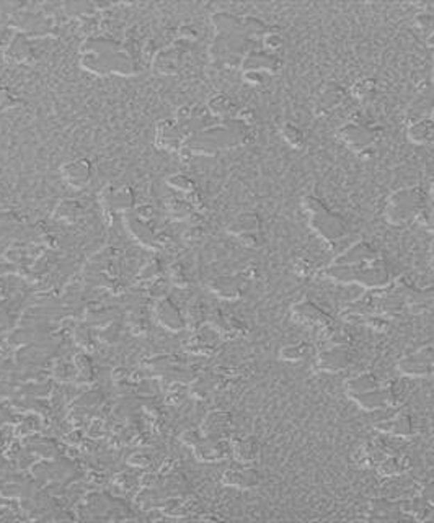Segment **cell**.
<instances>
[{"instance_id":"1","label":"cell","mask_w":434,"mask_h":523,"mask_svg":"<svg viewBox=\"0 0 434 523\" xmlns=\"http://www.w3.org/2000/svg\"><path fill=\"white\" fill-rule=\"evenodd\" d=\"M80 65L90 74L138 75L143 70L139 46L134 41L120 43L108 36H88L80 46Z\"/></svg>"},{"instance_id":"2","label":"cell","mask_w":434,"mask_h":523,"mask_svg":"<svg viewBox=\"0 0 434 523\" xmlns=\"http://www.w3.org/2000/svg\"><path fill=\"white\" fill-rule=\"evenodd\" d=\"M250 141V126L230 118L224 123L209 126L200 133L190 136L183 146L180 154L188 155H212L220 149L235 148L247 144Z\"/></svg>"},{"instance_id":"3","label":"cell","mask_w":434,"mask_h":523,"mask_svg":"<svg viewBox=\"0 0 434 523\" xmlns=\"http://www.w3.org/2000/svg\"><path fill=\"white\" fill-rule=\"evenodd\" d=\"M325 275L341 283H361L369 288H382L389 285L390 273L379 258L372 262L361 263V265H337L325 270Z\"/></svg>"},{"instance_id":"4","label":"cell","mask_w":434,"mask_h":523,"mask_svg":"<svg viewBox=\"0 0 434 523\" xmlns=\"http://www.w3.org/2000/svg\"><path fill=\"white\" fill-rule=\"evenodd\" d=\"M424 211V193L418 187L403 188L389 198L385 206V218L390 224H407L413 219H421Z\"/></svg>"},{"instance_id":"5","label":"cell","mask_w":434,"mask_h":523,"mask_svg":"<svg viewBox=\"0 0 434 523\" xmlns=\"http://www.w3.org/2000/svg\"><path fill=\"white\" fill-rule=\"evenodd\" d=\"M8 26L15 33H22L28 38H46L56 35L54 18L46 12L18 10L13 12L8 20Z\"/></svg>"},{"instance_id":"6","label":"cell","mask_w":434,"mask_h":523,"mask_svg":"<svg viewBox=\"0 0 434 523\" xmlns=\"http://www.w3.org/2000/svg\"><path fill=\"white\" fill-rule=\"evenodd\" d=\"M100 205L108 214H129L136 208V193L127 185H106L98 195Z\"/></svg>"},{"instance_id":"7","label":"cell","mask_w":434,"mask_h":523,"mask_svg":"<svg viewBox=\"0 0 434 523\" xmlns=\"http://www.w3.org/2000/svg\"><path fill=\"white\" fill-rule=\"evenodd\" d=\"M188 134L175 118H163L155 126V146L170 153H180Z\"/></svg>"},{"instance_id":"8","label":"cell","mask_w":434,"mask_h":523,"mask_svg":"<svg viewBox=\"0 0 434 523\" xmlns=\"http://www.w3.org/2000/svg\"><path fill=\"white\" fill-rule=\"evenodd\" d=\"M183 53H185V48H183L180 40L159 49L157 53H154L152 58L154 70L160 75H177L183 64Z\"/></svg>"},{"instance_id":"9","label":"cell","mask_w":434,"mask_h":523,"mask_svg":"<svg viewBox=\"0 0 434 523\" xmlns=\"http://www.w3.org/2000/svg\"><path fill=\"white\" fill-rule=\"evenodd\" d=\"M61 177L70 188L82 190L92 182L93 164L85 157H75L61 166Z\"/></svg>"},{"instance_id":"10","label":"cell","mask_w":434,"mask_h":523,"mask_svg":"<svg viewBox=\"0 0 434 523\" xmlns=\"http://www.w3.org/2000/svg\"><path fill=\"white\" fill-rule=\"evenodd\" d=\"M154 318L163 329L170 332H180L186 327L185 315L168 296L159 298L154 304Z\"/></svg>"},{"instance_id":"11","label":"cell","mask_w":434,"mask_h":523,"mask_svg":"<svg viewBox=\"0 0 434 523\" xmlns=\"http://www.w3.org/2000/svg\"><path fill=\"white\" fill-rule=\"evenodd\" d=\"M310 228L317 233L320 237L335 242V240L341 239L343 234L346 233V226L343 219L338 214L330 213L328 210H323L322 213L310 216Z\"/></svg>"},{"instance_id":"12","label":"cell","mask_w":434,"mask_h":523,"mask_svg":"<svg viewBox=\"0 0 434 523\" xmlns=\"http://www.w3.org/2000/svg\"><path fill=\"white\" fill-rule=\"evenodd\" d=\"M234 430L232 416L225 411H212L201 423V435L212 440H227Z\"/></svg>"},{"instance_id":"13","label":"cell","mask_w":434,"mask_h":523,"mask_svg":"<svg viewBox=\"0 0 434 523\" xmlns=\"http://www.w3.org/2000/svg\"><path fill=\"white\" fill-rule=\"evenodd\" d=\"M3 58L10 64H31L36 59V51L31 38L22 35V33H15L10 43L3 49Z\"/></svg>"},{"instance_id":"14","label":"cell","mask_w":434,"mask_h":523,"mask_svg":"<svg viewBox=\"0 0 434 523\" xmlns=\"http://www.w3.org/2000/svg\"><path fill=\"white\" fill-rule=\"evenodd\" d=\"M124 226L133 237L138 240L140 246L150 249V251H155L159 249V237L155 234V231L152 229V226L149 224V221L140 219L138 214H126L124 216Z\"/></svg>"},{"instance_id":"15","label":"cell","mask_w":434,"mask_h":523,"mask_svg":"<svg viewBox=\"0 0 434 523\" xmlns=\"http://www.w3.org/2000/svg\"><path fill=\"white\" fill-rule=\"evenodd\" d=\"M291 315L296 322L302 324V326H319L323 329L332 324V318L325 314L319 306L310 303V301H304V303L292 306Z\"/></svg>"},{"instance_id":"16","label":"cell","mask_w":434,"mask_h":523,"mask_svg":"<svg viewBox=\"0 0 434 523\" xmlns=\"http://www.w3.org/2000/svg\"><path fill=\"white\" fill-rule=\"evenodd\" d=\"M339 138H341L346 146L355 149L356 153L364 154L369 150V146L372 144V133L364 126L357 123H348L339 130Z\"/></svg>"},{"instance_id":"17","label":"cell","mask_w":434,"mask_h":523,"mask_svg":"<svg viewBox=\"0 0 434 523\" xmlns=\"http://www.w3.org/2000/svg\"><path fill=\"white\" fill-rule=\"evenodd\" d=\"M351 361L350 352L346 350L343 345H335L328 350L322 352L319 355L317 360V368L322 371H330V373H338L346 368Z\"/></svg>"},{"instance_id":"18","label":"cell","mask_w":434,"mask_h":523,"mask_svg":"<svg viewBox=\"0 0 434 523\" xmlns=\"http://www.w3.org/2000/svg\"><path fill=\"white\" fill-rule=\"evenodd\" d=\"M243 70H257V72L275 74L280 69V59L276 54L268 51H250L242 59Z\"/></svg>"},{"instance_id":"19","label":"cell","mask_w":434,"mask_h":523,"mask_svg":"<svg viewBox=\"0 0 434 523\" xmlns=\"http://www.w3.org/2000/svg\"><path fill=\"white\" fill-rule=\"evenodd\" d=\"M217 338H220V336L212 327H200L196 329V332L188 341L186 350L195 353V355H209V353L214 352Z\"/></svg>"},{"instance_id":"20","label":"cell","mask_w":434,"mask_h":523,"mask_svg":"<svg viewBox=\"0 0 434 523\" xmlns=\"http://www.w3.org/2000/svg\"><path fill=\"white\" fill-rule=\"evenodd\" d=\"M223 483L225 486L239 489H252L259 484V476L252 468H230L224 473Z\"/></svg>"},{"instance_id":"21","label":"cell","mask_w":434,"mask_h":523,"mask_svg":"<svg viewBox=\"0 0 434 523\" xmlns=\"http://www.w3.org/2000/svg\"><path fill=\"white\" fill-rule=\"evenodd\" d=\"M209 290L214 293L217 298L235 301L242 296V281L234 276H219L209 283Z\"/></svg>"},{"instance_id":"22","label":"cell","mask_w":434,"mask_h":523,"mask_svg":"<svg viewBox=\"0 0 434 523\" xmlns=\"http://www.w3.org/2000/svg\"><path fill=\"white\" fill-rule=\"evenodd\" d=\"M379 258L377 252L372 249L369 244L360 242L355 244L351 249H348V252H344L339 256L335 263L337 265H361V263L372 262Z\"/></svg>"},{"instance_id":"23","label":"cell","mask_w":434,"mask_h":523,"mask_svg":"<svg viewBox=\"0 0 434 523\" xmlns=\"http://www.w3.org/2000/svg\"><path fill=\"white\" fill-rule=\"evenodd\" d=\"M376 427H377V430L392 433V435H397V437H408V435H412L415 430L413 419L410 417L408 414H403V412H400L397 414V416H394L390 419H385L384 422L377 423Z\"/></svg>"},{"instance_id":"24","label":"cell","mask_w":434,"mask_h":523,"mask_svg":"<svg viewBox=\"0 0 434 523\" xmlns=\"http://www.w3.org/2000/svg\"><path fill=\"white\" fill-rule=\"evenodd\" d=\"M230 451H232L235 460L240 461L242 465H247L252 463V461H257L259 456V444L255 437H242L234 442V445L230 446Z\"/></svg>"},{"instance_id":"25","label":"cell","mask_w":434,"mask_h":523,"mask_svg":"<svg viewBox=\"0 0 434 523\" xmlns=\"http://www.w3.org/2000/svg\"><path fill=\"white\" fill-rule=\"evenodd\" d=\"M216 35H243V18L235 17L232 13L219 12L212 15Z\"/></svg>"},{"instance_id":"26","label":"cell","mask_w":434,"mask_h":523,"mask_svg":"<svg viewBox=\"0 0 434 523\" xmlns=\"http://www.w3.org/2000/svg\"><path fill=\"white\" fill-rule=\"evenodd\" d=\"M377 388H380L379 380L372 373H361L344 384V389H346L348 396H351L353 399L361 398V396L371 393V391H374Z\"/></svg>"},{"instance_id":"27","label":"cell","mask_w":434,"mask_h":523,"mask_svg":"<svg viewBox=\"0 0 434 523\" xmlns=\"http://www.w3.org/2000/svg\"><path fill=\"white\" fill-rule=\"evenodd\" d=\"M408 139L415 144H429L434 141V121L431 118H418L408 126Z\"/></svg>"},{"instance_id":"28","label":"cell","mask_w":434,"mask_h":523,"mask_svg":"<svg viewBox=\"0 0 434 523\" xmlns=\"http://www.w3.org/2000/svg\"><path fill=\"white\" fill-rule=\"evenodd\" d=\"M206 110L212 118H219V120H230L232 113L235 110L234 102L230 97L224 93H214L206 103Z\"/></svg>"},{"instance_id":"29","label":"cell","mask_w":434,"mask_h":523,"mask_svg":"<svg viewBox=\"0 0 434 523\" xmlns=\"http://www.w3.org/2000/svg\"><path fill=\"white\" fill-rule=\"evenodd\" d=\"M399 370L402 371L405 376L417 378V376H426L431 373L433 365H429L428 361L418 353V355L402 358V360L399 361Z\"/></svg>"},{"instance_id":"30","label":"cell","mask_w":434,"mask_h":523,"mask_svg":"<svg viewBox=\"0 0 434 523\" xmlns=\"http://www.w3.org/2000/svg\"><path fill=\"white\" fill-rule=\"evenodd\" d=\"M82 214H83V208L79 201L63 200L58 206H56V210L53 213V219L59 221V223L72 224L75 223V221H79Z\"/></svg>"},{"instance_id":"31","label":"cell","mask_w":434,"mask_h":523,"mask_svg":"<svg viewBox=\"0 0 434 523\" xmlns=\"http://www.w3.org/2000/svg\"><path fill=\"white\" fill-rule=\"evenodd\" d=\"M227 231L235 237L247 233H258L259 231V218L255 213H242L237 218L230 221Z\"/></svg>"},{"instance_id":"32","label":"cell","mask_w":434,"mask_h":523,"mask_svg":"<svg viewBox=\"0 0 434 523\" xmlns=\"http://www.w3.org/2000/svg\"><path fill=\"white\" fill-rule=\"evenodd\" d=\"M408 468H410V458L408 456L399 455V453L397 455L390 453L379 466H377L379 474L382 476L400 474V473H403V471H407Z\"/></svg>"},{"instance_id":"33","label":"cell","mask_w":434,"mask_h":523,"mask_svg":"<svg viewBox=\"0 0 434 523\" xmlns=\"http://www.w3.org/2000/svg\"><path fill=\"white\" fill-rule=\"evenodd\" d=\"M167 211L168 214L172 216L173 219L177 221H183V219H188L193 216V211H195V208L190 205V201L188 200H180V198H173V200H170L167 203Z\"/></svg>"},{"instance_id":"34","label":"cell","mask_w":434,"mask_h":523,"mask_svg":"<svg viewBox=\"0 0 434 523\" xmlns=\"http://www.w3.org/2000/svg\"><path fill=\"white\" fill-rule=\"evenodd\" d=\"M64 12L74 18H90L97 13V7L88 2H69L64 3Z\"/></svg>"},{"instance_id":"35","label":"cell","mask_w":434,"mask_h":523,"mask_svg":"<svg viewBox=\"0 0 434 523\" xmlns=\"http://www.w3.org/2000/svg\"><path fill=\"white\" fill-rule=\"evenodd\" d=\"M281 136H282V139H284L286 143L291 146V148L299 149V148H302V146H304L305 136H304V133H302V130L299 128V126H296L292 123H286L281 128Z\"/></svg>"},{"instance_id":"36","label":"cell","mask_w":434,"mask_h":523,"mask_svg":"<svg viewBox=\"0 0 434 523\" xmlns=\"http://www.w3.org/2000/svg\"><path fill=\"white\" fill-rule=\"evenodd\" d=\"M185 320H186V326H190L191 329L202 327V324H204V320H206L204 306H202L201 303H191L190 306H188Z\"/></svg>"},{"instance_id":"37","label":"cell","mask_w":434,"mask_h":523,"mask_svg":"<svg viewBox=\"0 0 434 523\" xmlns=\"http://www.w3.org/2000/svg\"><path fill=\"white\" fill-rule=\"evenodd\" d=\"M168 187H172L173 190L185 193V195H190V193L196 192V185L195 182L191 180L190 177L185 175V173H173L167 178Z\"/></svg>"},{"instance_id":"38","label":"cell","mask_w":434,"mask_h":523,"mask_svg":"<svg viewBox=\"0 0 434 523\" xmlns=\"http://www.w3.org/2000/svg\"><path fill=\"white\" fill-rule=\"evenodd\" d=\"M162 265H160V260H150L149 263H145L143 267V270L139 272L138 275V281H143V283H154V281L160 280V275H162Z\"/></svg>"},{"instance_id":"39","label":"cell","mask_w":434,"mask_h":523,"mask_svg":"<svg viewBox=\"0 0 434 523\" xmlns=\"http://www.w3.org/2000/svg\"><path fill=\"white\" fill-rule=\"evenodd\" d=\"M74 370H75V378L82 380V381H88L93 376V368H92V361L90 358L87 355H79L75 357L74 360ZM92 381V380H90Z\"/></svg>"},{"instance_id":"40","label":"cell","mask_w":434,"mask_h":523,"mask_svg":"<svg viewBox=\"0 0 434 523\" xmlns=\"http://www.w3.org/2000/svg\"><path fill=\"white\" fill-rule=\"evenodd\" d=\"M170 283L178 286V288H186L190 285V276L186 275L185 267L182 263H175V265L170 267Z\"/></svg>"},{"instance_id":"41","label":"cell","mask_w":434,"mask_h":523,"mask_svg":"<svg viewBox=\"0 0 434 523\" xmlns=\"http://www.w3.org/2000/svg\"><path fill=\"white\" fill-rule=\"evenodd\" d=\"M307 345L304 343H294V345H286L281 350V358L286 361H299L305 357Z\"/></svg>"},{"instance_id":"42","label":"cell","mask_w":434,"mask_h":523,"mask_svg":"<svg viewBox=\"0 0 434 523\" xmlns=\"http://www.w3.org/2000/svg\"><path fill=\"white\" fill-rule=\"evenodd\" d=\"M18 103H20V100H18V97L15 95V93H13L8 87L0 84V111L10 110V108L17 107Z\"/></svg>"},{"instance_id":"43","label":"cell","mask_w":434,"mask_h":523,"mask_svg":"<svg viewBox=\"0 0 434 523\" xmlns=\"http://www.w3.org/2000/svg\"><path fill=\"white\" fill-rule=\"evenodd\" d=\"M302 208H304L305 211H307V213H309L310 216H314V214L322 213L323 210H327V206H325L323 201H322V200H319L317 196L309 195V196H305L304 200H302Z\"/></svg>"},{"instance_id":"44","label":"cell","mask_w":434,"mask_h":523,"mask_svg":"<svg viewBox=\"0 0 434 523\" xmlns=\"http://www.w3.org/2000/svg\"><path fill=\"white\" fill-rule=\"evenodd\" d=\"M371 92H374V82L369 79H361L357 80V82L355 84V86L351 87V93L357 98H366L367 95H369Z\"/></svg>"},{"instance_id":"45","label":"cell","mask_w":434,"mask_h":523,"mask_svg":"<svg viewBox=\"0 0 434 523\" xmlns=\"http://www.w3.org/2000/svg\"><path fill=\"white\" fill-rule=\"evenodd\" d=\"M282 45H284L282 43V38L278 33H266L263 36V46H265V51H268V53L276 54L282 48Z\"/></svg>"},{"instance_id":"46","label":"cell","mask_w":434,"mask_h":523,"mask_svg":"<svg viewBox=\"0 0 434 523\" xmlns=\"http://www.w3.org/2000/svg\"><path fill=\"white\" fill-rule=\"evenodd\" d=\"M13 35H15V31L12 30L8 25H0V49H6L8 43H10V40L13 38Z\"/></svg>"},{"instance_id":"47","label":"cell","mask_w":434,"mask_h":523,"mask_svg":"<svg viewBox=\"0 0 434 523\" xmlns=\"http://www.w3.org/2000/svg\"><path fill=\"white\" fill-rule=\"evenodd\" d=\"M310 270H312V263H310L307 258H299V260H296L294 263V272L297 273L299 276H307Z\"/></svg>"},{"instance_id":"48","label":"cell","mask_w":434,"mask_h":523,"mask_svg":"<svg viewBox=\"0 0 434 523\" xmlns=\"http://www.w3.org/2000/svg\"><path fill=\"white\" fill-rule=\"evenodd\" d=\"M415 22H417L418 28H421V30H428V28H433L434 17L431 15V13H419V15H417V18H415Z\"/></svg>"},{"instance_id":"49","label":"cell","mask_w":434,"mask_h":523,"mask_svg":"<svg viewBox=\"0 0 434 523\" xmlns=\"http://www.w3.org/2000/svg\"><path fill=\"white\" fill-rule=\"evenodd\" d=\"M178 35H180L178 40H182V41H195L196 36H198V31L193 26L185 25V26H182L180 30H178Z\"/></svg>"},{"instance_id":"50","label":"cell","mask_w":434,"mask_h":523,"mask_svg":"<svg viewBox=\"0 0 434 523\" xmlns=\"http://www.w3.org/2000/svg\"><path fill=\"white\" fill-rule=\"evenodd\" d=\"M243 79L245 82L252 84V86H259V84H263V74L257 72V70H243Z\"/></svg>"},{"instance_id":"51","label":"cell","mask_w":434,"mask_h":523,"mask_svg":"<svg viewBox=\"0 0 434 523\" xmlns=\"http://www.w3.org/2000/svg\"><path fill=\"white\" fill-rule=\"evenodd\" d=\"M240 242L243 244V246L247 247H257L259 244V239H258V233H247V234H242L239 235Z\"/></svg>"},{"instance_id":"52","label":"cell","mask_w":434,"mask_h":523,"mask_svg":"<svg viewBox=\"0 0 434 523\" xmlns=\"http://www.w3.org/2000/svg\"><path fill=\"white\" fill-rule=\"evenodd\" d=\"M419 496H421L423 499H426L431 506H434V483H428L426 486H423L421 489H419Z\"/></svg>"},{"instance_id":"53","label":"cell","mask_w":434,"mask_h":523,"mask_svg":"<svg viewBox=\"0 0 434 523\" xmlns=\"http://www.w3.org/2000/svg\"><path fill=\"white\" fill-rule=\"evenodd\" d=\"M8 272H12V263L10 262H0V276L7 275Z\"/></svg>"},{"instance_id":"54","label":"cell","mask_w":434,"mask_h":523,"mask_svg":"<svg viewBox=\"0 0 434 523\" xmlns=\"http://www.w3.org/2000/svg\"><path fill=\"white\" fill-rule=\"evenodd\" d=\"M428 45L429 46H434V31L429 35V40H428Z\"/></svg>"},{"instance_id":"55","label":"cell","mask_w":434,"mask_h":523,"mask_svg":"<svg viewBox=\"0 0 434 523\" xmlns=\"http://www.w3.org/2000/svg\"><path fill=\"white\" fill-rule=\"evenodd\" d=\"M2 296H3V290H2V286H0V298H2Z\"/></svg>"},{"instance_id":"56","label":"cell","mask_w":434,"mask_h":523,"mask_svg":"<svg viewBox=\"0 0 434 523\" xmlns=\"http://www.w3.org/2000/svg\"><path fill=\"white\" fill-rule=\"evenodd\" d=\"M431 120L434 121V107H433V111H431Z\"/></svg>"},{"instance_id":"57","label":"cell","mask_w":434,"mask_h":523,"mask_svg":"<svg viewBox=\"0 0 434 523\" xmlns=\"http://www.w3.org/2000/svg\"><path fill=\"white\" fill-rule=\"evenodd\" d=\"M433 268H434V257H433Z\"/></svg>"},{"instance_id":"58","label":"cell","mask_w":434,"mask_h":523,"mask_svg":"<svg viewBox=\"0 0 434 523\" xmlns=\"http://www.w3.org/2000/svg\"><path fill=\"white\" fill-rule=\"evenodd\" d=\"M433 223H434V214H433Z\"/></svg>"},{"instance_id":"59","label":"cell","mask_w":434,"mask_h":523,"mask_svg":"<svg viewBox=\"0 0 434 523\" xmlns=\"http://www.w3.org/2000/svg\"><path fill=\"white\" fill-rule=\"evenodd\" d=\"M433 375H434V371H433Z\"/></svg>"}]
</instances>
